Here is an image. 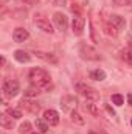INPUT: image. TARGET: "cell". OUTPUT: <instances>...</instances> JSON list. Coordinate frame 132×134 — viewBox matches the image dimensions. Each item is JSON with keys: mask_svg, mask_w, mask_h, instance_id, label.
Returning a JSON list of instances; mask_svg holds the SVG:
<instances>
[{"mask_svg": "<svg viewBox=\"0 0 132 134\" xmlns=\"http://www.w3.org/2000/svg\"><path fill=\"white\" fill-rule=\"evenodd\" d=\"M28 80L34 87H39V89H44V91L51 89V78H50L48 72L40 69V67H33L30 70Z\"/></svg>", "mask_w": 132, "mask_h": 134, "instance_id": "cell-1", "label": "cell"}, {"mask_svg": "<svg viewBox=\"0 0 132 134\" xmlns=\"http://www.w3.org/2000/svg\"><path fill=\"white\" fill-rule=\"evenodd\" d=\"M2 89H3L6 97H16L20 91V86L16 80H5L3 84H2Z\"/></svg>", "mask_w": 132, "mask_h": 134, "instance_id": "cell-2", "label": "cell"}, {"mask_svg": "<svg viewBox=\"0 0 132 134\" xmlns=\"http://www.w3.org/2000/svg\"><path fill=\"white\" fill-rule=\"evenodd\" d=\"M76 89H78V92H81V95H84L87 100L90 101H97L99 98L98 91L90 87V86H87V84H76Z\"/></svg>", "mask_w": 132, "mask_h": 134, "instance_id": "cell-3", "label": "cell"}, {"mask_svg": "<svg viewBox=\"0 0 132 134\" xmlns=\"http://www.w3.org/2000/svg\"><path fill=\"white\" fill-rule=\"evenodd\" d=\"M81 55H82L84 59H90V61H98V59H101V55H99L93 47H90L87 44H82L81 45Z\"/></svg>", "mask_w": 132, "mask_h": 134, "instance_id": "cell-4", "label": "cell"}, {"mask_svg": "<svg viewBox=\"0 0 132 134\" xmlns=\"http://www.w3.org/2000/svg\"><path fill=\"white\" fill-rule=\"evenodd\" d=\"M76 104H78V100H76L75 97H71V95H65V97L61 98V108H62V111H65V112L75 111V109H76Z\"/></svg>", "mask_w": 132, "mask_h": 134, "instance_id": "cell-5", "label": "cell"}, {"mask_svg": "<svg viewBox=\"0 0 132 134\" xmlns=\"http://www.w3.org/2000/svg\"><path fill=\"white\" fill-rule=\"evenodd\" d=\"M84 25H86V20H84V17H81V16H75L73 17V20H71V30H73V33L75 34H82L84 31Z\"/></svg>", "mask_w": 132, "mask_h": 134, "instance_id": "cell-6", "label": "cell"}, {"mask_svg": "<svg viewBox=\"0 0 132 134\" xmlns=\"http://www.w3.org/2000/svg\"><path fill=\"white\" fill-rule=\"evenodd\" d=\"M44 120L50 125V126H56L59 123V114L53 109H47L44 112Z\"/></svg>", "mask_w": 132, "mask_h": 134, "instance_id": "cell-7", "label": "cell"}, {"mask_svg": "<svg viewBox=\"0 0 132 134\" xmlns=\"http://www.w3.org/2000/svg\"><path fill=\"white\" fill-rule=\"evenodd\" d=\"M53 22L56 24V27H58L61 31L67 30L68 20H67V16H65V14H62V13H55V16H53Z\"/></svg>", "mask_w": 132, "mask_h": 134, "instance_id": "cell-8", "label": "cell"}, {"mask_svg": "<svg viewBox=\"0 0 132 134\" xmlns=\"http://www.w3.org/2000/svg\"><path fill=\"white\" fill-rule=\"evenodd\" d=\"M36 25H37V28L39 30H42L44 33H53L55 30H53V25L50 24V20H47V19H44V17H36Z\"/></svg>", "mask_w": 132, "mask_h": 134, "instance_id": "cell-9", "label": "cell"}, {"mask_svg": "<svg viewBox=\"0 0 132 134\" xmlns=\"http://www.w3.org/2000/svg\"><path fill=\"white\" fill-rule=\"evenodd\" d=\"M109 22H110L117 30H123V28H124V25H126L124 17H123V16H118V14H112V16L109 17Z\"/></svg>", "mask_w": 132, "mask_h": 134, "instance_id": "cell-10", "label": "cell"}, {"mask_svg": "<svg viewBox=\"0 0 132 134\" xmlns=\"http://www.w3.org/2000/svg\"><path fill=\"white\" fill-rule=\"evenodd\" d=\"M28 37H30V33L25 28H16L14 33H13V39L16 42H25Z\"/></svg>", "mask_w": 132, "mask_h": 134, "instance_id": "cell-11", "label": "cell"}, {"mask_svg": "<svg viewBox=\"0 0 132 134\" xmlns=\"http://www.w3.org/2000/svg\"><path fill=\"white\" fill-rule=\"evenodd\" d=\"M20 104L23 106V108H27L30 112H39V109H40V106L37 104V103H34V101H31V100H27V98H23V100L20 101Z\"/></svg>", "mask_w": 132, "mask_h": 134, "instance_id": "cell-12", "label": "cell"}, {"mask_svg": "<svg viewBox=\"0 0 132 134\" xmlns=\"http://www.w3.org/2000/svg\"><path fill=\"white\" fill-rule=\"evenodd\" d=\"M14 58H16L19 63H23V64L31 61V56H30L27 52H23V50H16V52H14Z\"/></svg>", "mask_w": 132, "mask_h": 134, "instance_id": "cell-13", "label": "cell"}, {"mask_svg": "<svg viewBox=\"0 0 132 134\" xmlns=\"http://www.w3.org/2000/svg\"><path fill=\"white\" fill-rule=\"evenodd\" d=\"M34 55L37 56V58H40V59H44V61H47V63H56L58 59L53 56V53H45V52H34Z\"/></svg>", "mask_w": 132, "mask_h": 134, "instance_id": "cell-14", "label": "cell"}, {"mask_svg": "<svg viewBox=\"0 0 132 134\" xmlns=\"http://www.w3.org/2000/svg\"><path fill=\"white\" fill-rule=\"evenodd\" d=\"M86 111H89V112H90L92 115H95V117L99 115V108L90 100H87V103H86Z\"/></svg>", "mask_w": 132, "mask_h": 134, "instance_id": "cell-15", "label": "cell"}, {"mask_svg": "<svg viewBox=\"0 0 132 134\" xmlns=\"http://www.w3.org/2000/svg\"><path fill=\"white\" fill-rule=\"evenodd\" d=\"M90 78L95 80V81H103V80H106V72L101 70V69L92 70V72H90Z\"/></svg>", "mask_w": 132, "mask_h": 134, "instance_id": "cell-16", "label": "cell"}, {"mask_svg": "<svg viewBox=\"0 0 132 134\" xmlns=\"http://www.w3.org/2000/svg\"><path fill=\"white\" fill-rule=\"evenodd\" d=\"M121 59L126 63V64H129L132 67V50L131 48H126V50H121Z\"/></svg>", "mask_w": 132, "mask_h": 134, "instance_id": "cell-17", "label": "cell"}, {"mask_svg": "<svg viewBox=\"0 0 132 134\" xmlns=\"http://www.w3.org/2000/svg\"><path fill=\"white\" fill-rule=\"evenodd\" d=\"M0 125H2L3 128H13V117L3 114L2 119H0Z\"/></svg>", "mask_w": 132, "mask_h": 134, "instance_id": "cell-18", "label": "cell"}, {"mask_svg": "<svg viewBox=\"0 0 132 134\" xmlns=\"http://www.w3.org/2000/svg\"><path fill=\"white\" fill-rule=\"evenodd\" d=\"M104 33L107 34V36H112V37H115L117 34H118V30L109 22V24H104Z\"/></svg>", "mask_w": 132, "mask_h": 134, "instance_id": "cell-19", "label": "cell"}, {"mask_svg": "<svg viewBox=\"0 0 132 134\" xmlns=\"http://www.w3.org/2000/svg\"><path fill=\"white\" fill-rule=\"evenodd\" d=\"M36 126L40 133H47L48 131V123L44 120V119H36Z\"/></svg>", "mask_w": 132, "mask_h": 134, "instance_id": "cell-20", "label": "cell"}, {"mask_svg": "<svg viewBox=\"0 0 132 134\" xmlns=\"http://www.w3.org/2000/svg\"><path fill=\"white\" fill-rule=\"evenodd\" d=\"M70 117H71V122H75V123H78V125H84V119H82L76 111H71V112H70Z\"/></svg>", "mask_w": 132, "mask_h": 134, "instance_id": "cell-21", "label": "cell"}, {"mask_svg": "<svg viewBox=\"0 0 132 134\" xmlns=\"http://www.w3.org/2000/svg\"><path fill=\"white\" fill-rule=\"evenodd\" d=\"M112 101H113V104L121 106V104L124 103V98H123V95H120V94H113V95H112Z\"/></svg>", "mask_w": 132, "mask_h": 134, "instance_id": "cell-22", "label": "cell"}, {"mask_svg": "<svg viewBox=\"0 0 132 134\" xmlns=\"http://www.w3.org/2000/svg\"><path fill=\"white\" fill-rule=\"evenodd\" d=\"M39 95V87H36V89H27L25 91V97L27 98H33V97H37Z\"/></svg>", "mask_w": 132, "mask_h": 134, "instance_id": "cell-23", "label": "cell"}, {"mask_svg": "<svg viewBox=\"0 0 132 134\" xmlns=\"http://www.w3.org/2000/svg\"><path fill=\"white\" fill-rule=\"evenodd\" d=\"M8 115H11L14 120H17V119L22 117V111H19V109H8Z\"/></svg>", "mask_w": 132, "mask_h": 134, "instance_id": "cell-24", "label": "cell"}, {"mask_svg": "<svg viewBox=\"0 0 132 134\" xmlns=\"http://www.w3.org/2000/svg\"><path fill=\"white\" fill-rule=\"evenodd\" d=\"M30 128H31V125H30L28 122H25V123H22V125H20V130H19V131H20L22 134L28 133V131H30Z\"/></svg>", "mask_w": 132, "mask_h": 134, "instance_id": "cell-25", "label": "cell"}, {"mask_svg": "<svg viewBox=\"0 0 132 134\" xmlns=\"http://www.w3.org/2000/svg\"><path fill=\"white\" fill-rule=\"evenodd\" d=\"M115 5H120V6H124V5H131L132 0H112Z\"/></svg>", "mask_w": 132, "mask_h": 134, "instance_id": "cell-26", "label": "cell"}, {"mask_svg": "<svg viewBox=\"0 0 132 134\" xmlns=\"http://www.w3.org/2000/svg\"><path fill=\"white\" fill-rule=\"evenodd\" d=\"M104 108H106V109H107V112H109V114H110V115H112V117H115V111H113V109H112V108H110V106H109V104H104Z\"/></svg>", "mask_w": 132, "mask_h": 134, "instance_id": "cell-27", "label": "cell"}, {"mask_svg": "<svg viewBox=\"0 0 132 134\" xmlns=\"http://www.w3.org/2000/svg\"><path fill=\"white\" fill-rule=\"evenodd\" d=\"M22 2H25L27 5H36V3H39V0H22Z\"/></svg>", "mask_w": 132, "mask_h": 134, "instance_id": "cell-28", "label": "cell"}, {"mask_svg": "<svg viewBox=\"0 0 132 134\" xmlns=\"http://www.w3.org/2000/svg\"><path fill=\"white\" fill-rule=\"evenodd\" d=\"M128 103L129 106H132V94H128Z\"/></svg>", "mask_w": 132, "mask_h": 134, "instance_id": "cell-29", "label": "cell"}, {"mask_svg": "<svg viewBox=\"0 0 132 134\" xmlns=\"http://www.w3.org/2000/svg\"><path fill=\"white\" fill-rule=\"evenodd\" d=\"M89 134H106V133H103V131H95V130H92Z\"/></svg>", "mask_w": 132, "mask_h": 134, "instance_id": "cell-30", "label": "cell"}, {"mask_svg": "<svg viewBox=\"0 0 132 134\" xmlns=\"http://www.w3.org/2000/svg\"><path fill=\"white\" fill-rule=\"evenodd\" d=\"M129 48H131V50H132V37H131V39H129Z\"/></svg>", "mask_w": 132, "mask_h": 134, "instance_id": "cell-31", "label": "cell"}, {"mask_svg": "<svg viewBox=\"0 0 132 134\" xmlns=\"http://www.w3.org/2000/svg\"><path fill=\"white\" fill-rule=\"evenodd\" d=\"M31 134H37V133H31Z\"/></svg>", "mask_w": 132, "mask_h": 134, "instance_id": "cell-32", "label": "cell"}, {"mask_svg": "<svg viewBox=\"0 0 132 134\" xmlns=\"http://www.w3.org/2000/svg\"><path fill=\"white\" fill-rule=\"evenodd\" d=\"M131 125H132V120H131Z\"/></svg>", "mask_w": 132, "mask_h": 134, "instance_id": "cell-33", "label": "cell"}]
</instances>
